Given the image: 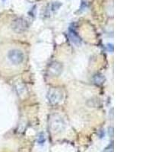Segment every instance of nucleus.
<instances>
[{
    "label": "nucleus",
    "mask_w": 152,
    "mask_h": 152,
    "mask_svg": "<svg viewBox=\"0 0 152 152\" xmlns=\"http://www.w3.org/2000/svg\"><path fill=\"white\" fill-rule=\"evenodd\" d=\"M8 59L13 65H20L24 60V53L18 49H13L8 53Z\"/></svg>",
    "instance_id": "1"
},
{
    "label": "nucleus",
    "mask_w": 152,
    "mask_h": 152,
    "mask_svg": "<svg viewBox=\"0 0 152 152\" xmlns=\"http://www.w3.org/2000/svg\"><path fill=\"white\" fill-rule=\"evenodd\" d=\"M62 98V91L56 88H52L48 92V99L53 104H56L61 101Z\"/></svg>",
    "instance_id": "2"
},
{
    "label": "nucleus",
    "mask_w": 152,
    "mask_h": 152,
    "mask_svg": "<svg viewBox=\"0 0 152 152\" xmlns=\"http://www.w3.org/2000/svg\"><path fill=\"white\" fill-rule=\"evenodd\" d=\"M28 27V22L22 18L16 19L12 24V28L17 33H21L26 31Z\"/></svg>",
    "instance_id": "3"
},
{
    "label": "nucleus",
    "mask_w": 152,
    "mask_h": 152,
    "mask_svg": "<svg viewBox=\"0 0 152 152\" xmlns=\"http://www.w3.org/2000/svg\"><path fill=\"white\" fill-rule=\"evenodd\" d=\"M50 126L54 130L59 129H62L64 127L65 124L64 122L62 120V118L60 116H57V115H54L52 118H51V122H50Z\"/></svg>",
    "instance_id": "4"
},
{
    "label": "nucleus",
    "mask_w": 152,
    "mask_h": 152,
    "mask_svg": "<svg viewBox=\"0 0 152 152\" xmlns=\"http://www.w3.org/2000/svg\"><path fill=\"white\" fill-rule=\"evenodd\" d=\"M49 70H50V72L52 73L53 75H59L62 72V66L58 62H53L50 66Z\"/></svg>",
    "instance_id": "5"
},
{
    "label": "nucleus",
    "mask_w": 152,
    "mask_h": 152,
    "mask_svg": "<svg viewBox=\"0 0 152 152\" xmlns=\"http://www.w3.org/2000/svg\"><path fill=\"white\" fill-rule=\"evenodd\" d=\"M93 79L96 85H100L104 83V81H105V77L101 74H97L95 75L94 76Z\"/></svg>",
    "instance_id": "6"
},
{
    "label": "nucleus",
    "mask_w": 152,
    "mask_h": 152,
    "mask_svg": "<svg viewBox=\"0 0 152 152\" xmlns=\"http://www.w3.org/2000/svg\"><path fill=\"white\" fill-rule=\"evenodd\" d=\"M70 36H71L72 41L75 43H77V44H80L81 43V40H80V37L77 35V34L75 33V31H70Z\"/></svg>",
    "instance_id": "7"
},
{
    "label": "nucleus",
    "mask_w": 152,
    "mask_h": 152,
    "mask_svg": "<svg viewBox=\"0 0 152 152\" xmlns=\"http://www.w3.org/2000/svg\"><path fill=\"white\" fill-rule=\"evenodd\" d=\"M46 138L44 137V135H43V133H41L40 135H39V138H38V143L40 144V145H42L45 142Z\"/></svg>",
    "instance_id": "8"
},
{
    "label": "nucleus",
    "mask_w": 152,
    "mask_h": 152,
    "mask_svg": "<svg viewBox=\"0 0 152 152\" xmlns=\"http://www.w3.org/2000/svg\"><path fill=\"white\" fill-rule=\"evenodd\" d=\"M113 144H111L110 146H108V148H107L104 150V152H113Z\"/></svg>",
    "instance_id": "9"
}]
</instances>
